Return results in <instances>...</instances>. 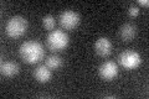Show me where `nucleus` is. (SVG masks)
<instances>
[{
	"label": "nucleus",
	"instance_id": "nucleus-6",
	"mask_svg": "<svg viewBox=\"0 0 149 99\" xmlns=\"http://www.w3.org/2000/svg\"><path fill=\"white\" fill-rule=\"evenodd\" d=\"M100 77L104 81H113L118 76V66L113 61H106L98 68Z\"/></svg>",
	"mask_w": 149,
	"mask_h": 99
},
{
	"label": "nucleus",
	"instance_id": "nucleus-13",
	"mask_svg": "<svg viewBox=\"0 0 149 99\" xmlns=\"http://www.w3.org/2000/svg\"><path fill=\"white\" fill-rule=\"evenodd\" d=\"M138 14H139V8L137 5H134V4H132V5L128 8V15L130 17H136V16H138Z\"/></svg>",
	"mask_w": 149,
	"mask_h": 99
},
{
	"label": "nucleus",
	"instance_id": "nucleus-9",
	"mask_svg": "<svg viewBox=\"0 0 149 99\" xmlns=\"http://www.w3.org/2000/svg\"><path fill=\"white\" fill-rule=\"evenodd\" d=\"M119 35H120V39L125 42L132 41L134 37L137 36V26L134 25V24H130V22L124 24V25L120 26Z\"/></svg>",
	"mask_w": 149,
	"mask_h": 99
},
{
	"label": "nucleus",
	"instance_id": "nucleus-4",
	"mask_svg": "<svg viewBox=\"0 0 149 99\" xmlns=\"http://www.w3.org/2000/svg\"><path fill=\"white\" fill-rule=\"evenodd\" d=\"M118 61H119V64L125 69H136L142 63L141 55H139L137 51H133V50L123 51V52L119 55Z\"/></svg>",
	"mask_w": 149,
	"mask_h": 99
},
{
	"label": "nucleus",
	"instance_id": "nucleus-14",
	"mask_svg": "<svg viewBox=\"0 0 149 99\" xmlns=\"http://www.w3.org/2000/svg\"><path fill=\"white\" fill-rule=\"evenodd\" d=\"M138 4H139V5H143V6H148L149 1H148V0H139Z\"/></svg>",
	"mask_w": 149,
	"mask_h": 99
},
{
	"label": "nucleus",
	"instance_id": "nucleus-12",
	"mask_svg": "<svg viewBox=\"0 0 149 99\" xmlns=\"http://www.w3.org/2000/svg\"><path fill=\"white\" fill-rule=\"evenodd\" d=\"M55 25H56V21H55V17L52 15H46L42 19V26L45 27L46 30L52 31L55 29Z\"/></svg>",
	"mask_w": 149,
	"mask_h": 99
},
{
	"label": "nucleus",
	"instance_id": "nucleus-8",
	"mask_svg": "<svg viewBox=\"0 0 149 99\" xmlns=\"http://www.w3.org/2000/svg\"><path fill=\"white\" fill-rule=\"evenodd\" d=\"M51 69L46 64H40L37 66L34 71V77L39 83H47L51 79Z\"/></svg>",
	"mask_w": 149,
	"mask_h": 99
},
{
	"label": "nucleus",
	"instance_id": "nucleus-2",
	"mask_svg": "<svg viewBox=\"0 0 149 99\" xmlns=\"http://www.w3.org/2000/svg\"><path fill=\"white\" fill-rule=\"evenodd\" d=\"M47 46L51 51L57 52V51H62L68 46V35L62 30H52L50 31V34L47 35Z\"/></svg>",
	"mask_w": 149,
	"mask_h": 99
},
{
	"label": "nucleus",
	"instance_id": "nucleus-10",
	"mask_svg": "<svg viewBox=\"0 0 149 99\" xmlns=\"http://www.w3.org/2000/svg\"><path fill=\"white\" fill-rule=\"evenodd\" d=\"M20 71V67L16 62H13V61H5V62H1L0 66V72L4 77H14L16 76Z\"/></svg>",
	"mask_w": 149,
	"mask_h": 99
},
{
	"label": "nucleus",
	"instance_id": "nucleus-7",
	"mask_svg": "<svg viewBox=\"0 0 149 99\" xmlns=\"http://www.w3.org/2000/svg\"><path fill=\"white\" fill-rule=\"evenodd\" d=\"M95 51L101 57H106L112 52V42L107 37H98L95 42Z\"/></svg>",
	"mask_w": 149,
	"mask_h": 99
},
{
	"label": "nucleus",
	"instance_id": "nucleus-1",
	"mask_svg": "<svg viewBox=\"0 0 149 99\" xmlns=\"http://www.w3.org/2000/svg\"><path fill=\"white\" fill-rule=\"evenodd\" d=\"M20 56L24 62L29 63V64H34L40 62L41 60L45 57V48L41 42L35 41V40H30V41H25L24 44L20 46Z\"/></svg>",
	"mask_w": 149,
	"mask_h": 99
},
{
	"label": "nucleus",
	"instance_id": "nucleus-3",
	"mask_svg": "<svg viewBox=\"0 0 149 99\" xmlns=\"http://www.w3.org/2000/svg\"><path fill=\"white\" fill-rule=\"evenodd\" d=\"M6 34L13 39L24 36L27 31V20L22 16H13L6 22Z\"/></svg>",
	"mask_w": 149,
	"mask_h": 99
},
{
	"label": "nucleus",
	"instance_id": "nucleus-5",
	"mask_svg": "<svg viewBox=\"0 0 149 99\" xmlns=\"http://www.w3.org/2000/svg\"><path fill=\"white\" fill-rule=\"evenodd\" d=\"M80 15L73 10H65L60 15V24L65 30H73L80 24Z\"/></svg>",
	"mask_w": 149,
	"mask_h": 99
},
{
	"label": "nucleus",
	"instance_id": "nucleus-11",
	"mask_svg": "<svg viewBox=\"0 0 149 99\" xmlns=\"http://www.w3.org/2000/svg\"><path fill=\"white\" fill-rule=\"evenodd\" d=\"M45 64L50 69H58L62 66V58L57 55L47 56L46 60H45Z\"/></svg>",
	"mask_w": 149,
	"mask_h": 99
}]
</instances>
